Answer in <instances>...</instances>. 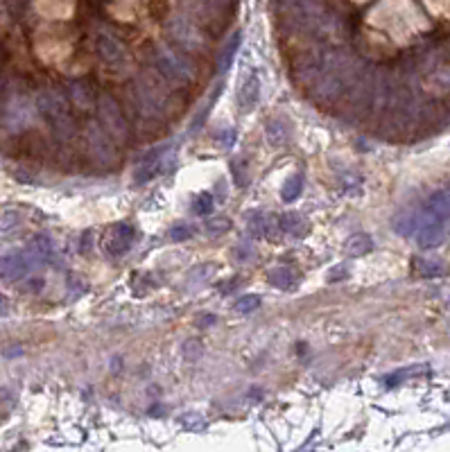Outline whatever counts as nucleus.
Wrapping results in <instances>:
<instances>
[{
    "label": "nucleus",
    "instance_id": "obj_4",
    "mask_svg": "<svg viewBox=\"0 0 450 452\" xmlns=\"http://www.w3.org/2000/svg\"><path fill=\"white\" fill-rule=\"evenodd\" d=\"M34 115V107L30 102V95L25 89H9L3 102V111H0V124L7 133H21L23 129L30 127Z\"/></svg>",
    "mask_w": 450,
    "mask_h": 452
},
{
    "label": "nucleus",
    "instance_id": "obj_34",
    "mask_svg": "<svg viewBox=\"0 0 450 452\" xmlns=\"http://www.w3.org/2000/svg\"><path fill=\"white\" fill-rule=\"evenodd\" d=\"M292 3H296V0H279V5H281V7H285V5H292Z\"/></svg>",
    "mask_w": 450,
    "mask_h": 452
},
{
    "label": "nucleus",
    "instance_id": "obj_35",
    "mask_svg": "<svg viewBox=\"0 0 450 452\" xmlns=\"http://www.w3.org/2000/svg\"><path fill=\"white\" fill-rule=\"evenodd\" d=\"M0 89H3V75H0Z\"/></svg>",
    "mask_w": 450,
    "mask_h": 452
},
{
    "label": "nucleus",
    "instance_id": "obj_9",
    "mask_svg": "<svg viewBox=\"0 0 450 452\" xmlns=\"http://www.w3.org/2000/svg\"><path fill=\"white\" fill-rule=\"evenodd\" d=\"M118 143L113 140L100 122H89L86 127V147L91 159L102 168H111L118 161Z\"/></svg>",
    "mask_w": 450,
    "mask_h": 452
},
{
    "label": "nucleus",
    "instance_id": "obj_7",
    "mask_svg": "<svg viewBox=\"0 0 450 452\" xmlns=\"http://www.w3.org/2000/svg\"><path fill=\"white\" fill-rule=\"evenodd\" d=\"M131 95H133V100H136L138 111L145 115V118L161 120L166 115L168 95L161 91V86L154 80H150L145 75L136 77L131 84Z\"/></svg>",
    "mask_w": 450,
    "mask_h": 452
},
{
    "label": "nucleus",
    "instance_id": "obj_18",
    "mask_svg": "<svg viewBox=\"0 0 450 452\" xmlns=\"http://www.w3.org/2000/svg\"><path fill=\"white\" fill-rule=\"evenodd\" d=\"M240 43H242V34L240 32H235L226 41L224 50L219 52V57H217V71H219V75H224L228 68H231V64L235 59V52H238V48H240Z\"/></svg>",
    "mask_w": 450,
    "mask_h": 452
},
{
    "label": "nucleus",
    "instance_id": "obj_2",
    "mask_svg": "<svg viewBox=\"0 0 450 452\" xmlns=\"http://www.w3.org/2000/svg\"><path fill=\"white\" fill-rule=\"evenodd\" d=\"M36 111H39L43 118L50 122L52 133L61 143L71 140L75 136V122L73 115L68 111V104H66V98L61 93H57L52 89H43L39 95H36Z\"/></svg>",
    "mask_w": 450,
    "mask_h": 452
},
{
    "label": "nucleus",
    "instance_id": "obj_33",
    "mask_svg": "<svg viewBox=\"0 0 450 452\" xmlns=\"http://www.w3.org/2000/svg\"><path fill=\"white\" fill-rule=\"evenodd\" d=\"M213 321H215V316H213V314H210V316H204V319H202V321H199V326H206V323H213Z\"/></svg>",
    "mask_w": 450,
    "mask_h": 452
},
{
    "label": "nucleus",
    "instance_id": "obj_8",
    "mask_svg": "<svg viewBox=\"0 0 450 452\" xmlns=\"http://www.w3.org/2000/svg\"><path fill=\"white\" fill-rule=\"evenodd\" d=\"M98 122L104 127V131L118 143V145H124V143L131 138L129 122H127V118H124L118 100L109 93H102L98 98Z\"/></svg>",
    "mask_w": 450,
    "mask_h": 452
},
{
    "label": "nucleus",
    "instance_id": "obj_16",
    "mask_svg": "<svg viewBox=\"0 0 450 452\" xmlns=\"http://www.w3.org/2000/svg\"><path fill=\"white\" fill-rule=\"evenodd\" d=\"M279 228L290 238H303V235H308L310 224L301 213H285L279 217Z\"/></svg>",
    "mask_w": 450,
    "mask_h": 452
},
{
    "label": "nucleus",
    "instance_id": "obj_11",
    "mask_svg": "<svg viewBox=\"0 0 450 452\" xmlns=\"http://www.w3.org/2000/svg\"><path fill=\"white\" fill-rule=\"evenodd\" d=\"M95 52H98L100 61L111 66V68H118V66L127 64V50H124V45L116 36L104 30L95 34Z\"/></svg>",
    "mask_w": 450,
    "mask_h": 452
},
{
    "label": "nucleus",
    "instance_id": "obj_30",
    "mask_svg": "<svg viewBox=\"0 0 450 452\" xmlns=\"http://www.w3.org/2000/svg\"><path fill=\"white\" fill-rule=\"evenodd\" d=\"M210 272H213V267H210V265H199L195 269H190V272H188V283H202V281H206Z\"/></svg>",
    "mask_w": 450,
    "mask_h": 452
},
{
    "label": "nucleus",
    "instance_id": "obj_6",
    "mask_svg": "<svg viewBox=\"0 0 450 452\" xmlns=\"http://www.w3.org/2000/svg\"><path fill=\"white\" fill-rule=\"evenodd\" d=\"M166 32H168L170 41L184 52L199 54V52H204L208 45V38L202 27H199L190 16H184V14L172 16L166 25Z\"/></svg>",
    "mask_w": 450,
    "mask_h": 452
},
{
    "label": "nucleus",
    "instance_id": "obj_32",
    "mask_svg": "<svg viewBox=\"0 0 450 452\" xmlns=\"http://www.w3.org/2000/svg\"><path fill=\"white\" fill-rule=\"evenodd\" d=\"M9 312V301H7V296L0 292V316H5Z\"/></svg>",
    "mask_w": 450,
    "mask_h": 452
},
{
    "label": "nucleus",
    "instance_id": "obj_20",
    "mask_svg": "<svg viewBox=\"0 0 450 452\" xmlns=\"http://www.w3.org/2000/svg\"><path fill=\"white\" fill-rule=\"evenodd\" d=\"M419 224H421V215H416V213H405V215H398L391 226H394V231H396L398 235L409 238V235H414L416 231H419Z\"/></svg>",
    "mask_w": 450,
    "mask_h": 452
},
{
    "label": "nucleus",
    "instance_id": "obj_13",
    "mask_svg": "<svg viewBox=\"0 0 450 452\" xmlns=\"http://www.w3.org/2000/svg\"><path fill=\"white\" fill-rule=\"evenodd\" d=\"M30 263H27L25 254H7L0 258V278L9 283H16L21 281L23 276H27L30 272Z\"/></svg>",
    "mask_w": 450,
    "mask_h": 452
},
{
    "label": "nucleus",
    "instance_id": "obj_3",
    "mask_svg": "<svg viewBox=\"0 0 450 452\" xmlns=\"http://www.w3.org/2000/svg\"><path fill=\"white\" fill-rule=\"evenodd\" d=\"M154 66L161 73L166 82H170L177 89H184V86L193 84L195 80V68L184 54L170 45H157L154 50Z\"/></svg>",
    "mask_w": 450,
    "mask_h": 452
},
{
    "label": "nucleus",
    "instance_id": "obj_19",
    "mask_svg": "<svg viewBox=\"0 0 450 452\" xmlns=\"http://www.w3.org/2000/svg\"><path fill=\"white\" fill-rule=\"evenodd\" d=\"M267 281H270V285H274L276 290H292V287L296 285V276L292 269H287V267H274L270 274H267Z\"/></svg>",
    "mask_w": 450,
    "mask_h": 452
},
{
    "label": "nucleus",
    "instance_id": "obj_28",
    "mask_svg": "<svg viewBox=\"0 0 450 452\" xmlns=\"http://www.w3.org/2000/svg\"><path fill=\"white\" fill-rule=\"evenodd\" d=\"M416 267H419L421 276H442L444 274V267L439 263H433V261H419Z\"/></svg>",
    "mask_w": 450,
    "mask_h": 452
},
{
    "label": "nucleus",
    "instance_id": "obj_1",
    "mask_svg": "<svg viewBox=\"0 0 450 452\" xmlns=\"http://www.w3.org/2000/svg\"><path fill=\"white\" fill-rule=\"evenodd\" d=\"M360 64L349 50H326V61L319 77L314 80V100L324 107H331L344 98L353 80L360 75Z\"/></svg>",
    "mask_w": 450,
    "mask_h": 452
},
{
    "label": "nucleus",
    "instance_id": "obj_24",
    "mask_svg": "<svg viewBox=\"0 0 450 452\" xmlns=\"http://www.w3.org/2000/svg\"><path fill=\"white\" fill-rule=\"evenodd\" d=\"M21 224V213L14 208H5L0 210V233H9Z\"/></svg>",
    "mask_w": 450,
    "mask_h": 452
},
{
    "label": "nucleus",
    "instance_id": "obj_22",
    "mask_svg": "<svg viewBox=\"0 0 450 452\" xmlns=\"http://www.w3.org/2000/svg\"><path fill=\"white\" fill-rule=\"evenodd\" d=\"M303 192V177L301 175H292L285 179V184L281 188V197L283 201H296Z\"/></svg>",
    "mask_w": 450,
    "mask_h": 452
},
{
    "label": "nucleus",
    "instance_id": "obj_14",
    "mask_svg": "<svg viewBox=\"0 0 450 452\" xmlns=\"http://www.w3.org/2000/svg\"><path fill=\"white\" fill-rule=\"evenodd\" d=\"M258 100H261V80L254 71H249L245 75V80L240 84V93H238V102H240L242 111H254Z\"/></svg>",
    "mask_w": 450,
    "mask_h": 452
},
{
    "label": "nucleus",
    "instance_id": "obj_5",
    "mask_svg": "<svg viewBox=\"0 0 450 452\" xmlns=\"http://www.w3.org/2000/svg\"><path fill=\"white\" fill-rule=\"evenodd\" d=\"M373 95H376V75L362 68L360 75L353 80L349 91L344 93V115L349 120L362 118L373 107Z\"/></svg>",
    "mask_w": 450,
    "mask_h": 452
},
{
    "label": "nucleus",
    "instance_id": "obj_29",
    "mask_svg": "<svg viewBox=\"0 0 450 452\" xmlns=\"http://www.w3.org/2000/svg\"><path fill=\"white\" fill-rule=\"evenodd\" d=\"M190 238H193V228H190L188 224H177L170 231L172 242H186V240H190Z\"/></svg>",
    "mask_w": 450,
    "mask_h": 452
},
{
    "label": "nucleus",
    "instance_id": "obj_10",
    "mask_svg": "<svg viewBox=\"0 0 450 452\" xmlns=\"http://www.w3.org/2000/svg\"><path fill=\"white\" fill-rule=\"evenodd\" d=\"M324 61H326V50L321 48H308V50L299 52L292 59V75L296 82L301 84H310L319 77Z\"/></svg>",
    "mask_w": 450,
    "mask_h": 452
},
{
    "label": "nucleus",
    "instance_id": "obj_25",
    "mask_svg": "<svg viewBox=\"0 0 450 452\" xmlns=\"http://www.w3.org/2000/svg\"><path fill=\"white\" fill-rule=\"evenodd\" d=\"M233 307H235V312H240V314H252L261 307V296L247 294V296H242V299H238Z\"/></svg>",
    "mask_w": 450,
    "mask_h": 452
},
{
    "label": "nucleus",
    "instance_id": "obj_17",
    "mask_svg": "<svg viewBox=\"0 0 450 452\" xmlns=\"http://www.w3.org/2000/svg\"><path fill=\"white\" fill-rule=\"evenodd\" d=\"M265 138L267 143L274 147V150H279L283 145H287L290 143V129H287V124L279 118H274L267 122V127H265Z\"/></svg>",
    "mask_w": 450,
    "mask_h": 452
},
{
    "label": "nucleus",
    "instance_id": "obj_27",
    "mask_svg": "<svg viewBox=\"0 0 450 452\" xmlns=\"http://www.w3.org/2000/svg\"><path fill=\"white\" fill-rule=\"evenodd\" d=\"M195 3L206 14H222L228 7V0H195Z\"/></svg>",
    "mask_w": 450,
    "mask_h": 452
},
{
    "label": "nucleus",
    "instance_id": "obj_23",
    "mask_svg": "<svg viewBox=\"0 0 450 452\" xmlns=\"http://www.w3.org/2000/svg\"><path fill=\"white\" fill-rule=\"evenodd\" d=\"M204 228H206V233H208L210 238H219V235H224L228 228H231V219L224 217V215L210 217V219H206Z\"/></svg>",
    "mask_w": 450,
    "mask_h": 452
},
{
    "label": "nucleus",
    "instance_id": "obj_26",
    "mask_svg": "<svg viewBox=\"0 0 450 452\" xmlns=\"http://www.w3.org/2000/svg\"><path fill=\"white\" fill-rule=\"evenodd\" d=\"M193 210L202 217L213 213V195H210V192H202V195L193 201Z\"/></svg>",
    "mask_w": 450,
    "mask_h": 452
},
{
    "label": "nucleus",
    "instance_id": "obj_12",
    "mask_svg": "<svg viewBox=\"0 0 450 452\" xmlns=\"http://www.w3.org/2000/svg\"><path fill=\"white\" fill-rule=\"evenodd\" d=\"M133 245V228L129 224H111L107 228V233L102 238V249L107 251V256L111 258H120L131 249Z\"/></svg>",
    "mask_w": 450,
    "mask_h": 452
},
{
    "label": "nucleus",
    "instance_id": "obj_21",
    "mask_svg": "<svg viewBox=\"0 0 450 452\" xmlns=\"http://www.w3.org/2000/svg\"><path fill=\"white\" fill-rule=\"evenodd\" d=\"M373 249V242H371V238L367 233H356V235H351L349 238V242H347V254L353 256V258H358V256H365L369 254Z\"/></svg>",
    "mask_w": 450,
    "mask_h": 452
},
{
    "label": "nucleus",
    "instance_id": "obj_15",
    "mask_svg": "<svg viewBox=\"0 0 450 452\" xmlns=\"http://www.w3.org/2000/svg\"><path fill=\"white\" fill-rule=\"evenodd\" d=\"M66 89H68V98L73 100V104L78 109L91 111L95 107V98H93V93H91V86L86 84L84 80H71Z\"/></svg>",
    "mask_w": 450,
    "mask_h": 452
},
{
    "label": "nucleus",
    "instance_id": "obj_31",
    "mask_svg": "<svg viewBox=\"0 0 450 452\" xmlns=\"http://www.w3.org/2000/svg\"><path fill=\"white\" fill-rule=\"evenodd\" d=\"M219 140L224 143V147L233 145V143H235V131H233L231 127H228V129H224L222 133H219Z\"/></svg>",
    "mask_w": 450,
    "mask_h": 452
}]
</instances>
